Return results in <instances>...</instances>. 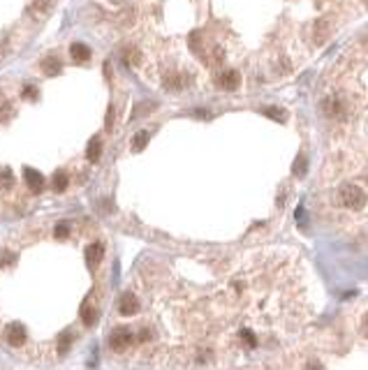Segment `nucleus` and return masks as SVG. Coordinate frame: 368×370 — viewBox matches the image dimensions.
<instances>
[{
	"label": "nucleus",
	"mask_w": 368,
	"mask_h": 370,
	"mask_svg": "<svg viewBox=\"0 0 368 370\" xmlns=\"http://www.w3.org/2000/svg\"><path fill=\"white\" fill-rule=\"evenodd\" d=\"M338 199L345 208H352V211H359V208L366 206V192L357 185H343Z\"/></svg>",
	"instance_id": "1"
},
{
	"label": "nucleus",
	"mask_w": 368,
	"mask_h": 370,
	"mask_svg": "<svg viewBox=\"0 0 368 370\" xmlns=\"http://www.w3.org/2000/svg\"><path fill=\"white\" fill-rule=\"evenodd\" d=\"M238 83H241V74H238L236 69H223V72L218 74V86L223 88V90H236Z\"/></svg>",
	"instance_id": "2"
},
{
	"label": "nucleus",
	"mask_w": 368,
	"mask_h": 370,
	"mask_svg": "<svg viewBox=\"0 0 368 370\" xmlns=\"http://www.w3.org/2000/svg\"><path fill=\"white\" fill-rule=\"evenodd\" d=\"M118 310H121L123 317H132V314L139 312V301L132 294H123L121 301H118Z\"/></svg>",
	"instance_id": "3"
},
{
	"label": "nucleus",
	"mask_w": 368,
	"mask_h": 370,
	"mask_svg": "<svg viewBox=\"0 0 368 370\" xmlns=\"http://www.w3.org/2000/svg\"><path fill=\"white\" fill-rule=\"evenodd\" d=\"M7 342L10 345H14V347H21L26 342V328H24V324H19V322H14V324H10L7 326Z\"/></svg>",
	"instance_id": "4"
},
{
	"label": "nucleus",
	"mask_w": 368,
	"mask_h": 370,
	"mask_svg": "<svg viewBox=\"0 0 368 370\" xmlns=\"http://www.w3.org/2000/svg\"><path fill=\"white\" fill-rule=\"evenodd\" d=\"M130 340H132V336H130L127 328H116V331L112 333V338H109V345H112L116 351H121L130 345Z\"/></svg>",
	"instance_id": "5"
},
{
	"label": "nucleus",
	"mask_w": 368,
	"mask_h": 370,
	"mask_svg": "<svg viewBox=\"0 0 368 370\" xmlns=\"http://www.w3.org/2000/svg\"><path fill=\"white\" fill-rule=\"evenodd\" d=\"M24 178H26V183H28V188L33 190V192H40V190L44 188V176L40 174L38 169L26 166V169H24Z\"/></svg>",
	"instance_id": "6"
},
{
	"label": "nucleus",
	"mask_w": 368,
	"mask_h": 370,
	"mask_svg": "<svg viewBox=\"0 0 368 370\" xmlns=\"http://www.w3.org/2000/svg\"><path fill=\"white\" fill-rule=\"evenodd\" d=\"M104 254V245L102 243H90L88 248H86V262H88L90 268H95L100 264V259H102Z\"/></svg>",
	"instance_id": "7"
},
{
	"label": "nucleus",
	"mask_w": 368,
	"mask_h": 370,
	"mask_svg": "<svg viewBox=\"0 0 368 370\" xmlns=\"http://www.w3.org/2000/svg\"><path fill=\"white\" fill-rule=\"evenodd\" d=\"M70 55H72L75 63H84V60L90 58V49L86 44H79V42H77V44L70 46Z\"/></svg>",
	"instance_id": "8"
},
{
	"label": "nucleus",
	"mask_w": 368,
	"mask_h": 370,
	"mask_svg": "<svg viewBox=\"0 0 368 370\" xmlns=\"http://www.w3.org/2000/svg\"><path fill=\"white\" fill-rule=\"evenodd\" d=\"M329 30H331V23L329 21H317L315 23V35H312L315 44H324V40L329 37Z\"/></svg>",
	"instance_id": "9"
},
{
	"label": "nucleus",
	"mask_w": 368,
	"mask_h": 370,
	"mask_svg": "<svg viewBox=\"0 0 368 370\" xmlns=\"http://www.w3.org/2000/svg\"><path fill=\"white\" fill-rule=\"evenodd\" d=\"M100 153H102V143H100V137H93L88 143V148H86V157H88L90 162H98L100 160Z\"/></svg>",
	"instance_id": "10"
},
{
	"label": "nucleus",
	"mask_w": 368,
	"mask_h": 370,
	"mask_svg": "<svg viewBox=\"0 0 368 370\" xmlns=\"http://www.w3.org/2000/svg\"><path fill=\"white\" fill-rule=\"evenodd\" d=\"M51 185H53V190H56V192H63V190L67 188V174H65V171H56V174H53V178H51Z\"/></svg>",
	"instance_id": "11"
},
{
	"label": "nucleus",
	"mask_w": 368,
	"mask_h": 370,
	"mask_svg": "<svg viewBox=\"0 0 368 370\" xmlns=\"http://www.w3.org/2000/svg\"><path fill=\"white\" fill-rule=\"evenodd\" d=\"M14 183V174H12L10 166H0V188L5 190Z\"/></svg>",
	"instance_id": "12"
},
{
	"label": "nucleus",
	"mask_w": 368,
	"mask_h": 370,
	"mask_svg": "<svg viewBox=\"0 0 368 370\" xmlns=\"http://www.w3.org/2000/svg\"><path fill=\"white\" fill-rule=\"evenodd\" d=\"M81 319H84L86 326H93L95 324V310L90 303H84V308H81Z\"/></svg>",
	"instance_id": "13"
},
{
	"label": "nucleus",
	"mask_w": 368,
	"mask_h": 370,
	"mask_svg": "<svg viewBox=\"0 0 368 370\" xmlns=\"http://www.w3.org/2000/svg\"><path fill=\"white\" fill-rule=\"evenodd\" d=\"M324 114H329V116H340V102H338V100H326V102H324Z\"/></svg>",
	"instance_id": "14"
},
{
	"label": "nucleus",
	"mask_w": 368,
	"mask_h": 370,
	"mask_svg": "<svg viewBox=\"0 0 368 370\" xmlns=\"http://www.w3.org/2000/svg\"><path fill=\"white\" fill-rule=\"evenodd\" d=\"M44 72H47V74H58V72H61V63H58L56 58L44 60Z\"/></svg>",
	"instance_id": "15"
},
{
	"label": "nucleus",
	"mask_w": 368,
	"mask_h": 370,
	"mask_svg": "<svg viewBox=\"0 0 368 370\" xmlns=\"http://www.w3.org/2000/svg\"><path fill=\"white\" fill-rule=\"evenodd\" d=\"M292 171H294L297 176H303V174H306V155H299V157H297V162H294Z\"/></svg>",
	"instance_id": "16"
},
{
	"label": "nucleus",
	"mask_w": 368,
	"mask_h": 370,
	"mask_svg": "<svg viewBox=\"0 0 368 370\" xmlns=\"http://www.w3.org/2000/svg\"><path fill=\"white\" fill-rule=\"evenodd\" d=\"M146 141H149V132H137V137H135V151H141V148L146 146Z\"/></svg>",
	"instance_id": "17"
},
{
	"label": "nucleus",
	"mask_w": 368,
	"mask_h": 370,
	"mask_svg": "<svg viewBox=\"0 0 368 370\" xmlns=\"http://www.w3.org/2000/svg\"><path fill=\"white\" fill-rule=\"evenodd\" d=\"M51 5L53 0H33V9H38V12H47Z\"/></svg>",
	"instance_id": "18"
},
{
	"label": "nucleus",
	"mask_w": 368,
	"mask_h": 370,
	"mask_svg": "<svg viewBox=\"0 0 368 370\" xmlns=\"http://www.w3.org/2000/svg\"><path fill=\"white\" fill-rule=\"evenodd\" d=\"M40 97V92H38V88L35 86H26L24 88V100H38Z\"/></svg>",
	"instance_id": "19"
},
{
	"label": "nucleus",
	"mask_w": 368,
	"mask_h": 370,
	"mask_svg": "<svg viewBox=\"0 0 368 370\" xmlns=\"http://www.w3.org/2000/svg\"><path fill=\"white\" fill-rule=\"evenodd\" d=\"M53 234H56V238H65V236L70 234V227H67L65 222H61V225H56V231H53Z\"/></svg>",
	"instance_id": "20"
},
{
	"label": "nucleus",
	"mask_w": 368,
	"mask_h": 370,
	"mask_svg": "<svg viewBox=\"0 0 368 370\" xmlns=\"http://www.w3.org/2000/svg\"><path fill=\"white\" fill-rule=\"evenodd\" d=\"M264 114L271 116V118H275V120H285V118H287V116H285V111H280V109H266Z\"/></svg>",
	"instance_id": "21"
},
{
	"label": "nucleus",
	"mask_w": 368,
	"mask_h": 370,
	"mask_svg": "<svg viewBox=\"0 0 368 370\" xmlns=\"http://www.w3.org/2000/svg\"><path fill=\"white\" fill-rule=\"evenodd\" d=\"M67 347H70V336L65 333V336L61 338V345H58V351H61V354H65V349H67Z\"/></svg>",
	"instance_id": "22"
},
{
	"label": "nucleus",
	"mask_w": 368,
	"mask_h": 370,
	"mask_svg": "<svg viewBox=\"0 0 368 370\" xmlns=\"http://www.w3.org/2000/svg\"><path fill=\"white\" fill-rule=\"evenodd\" d=\"M10 259H14V257H10V252H3V257H0V266L10 264Z\"/></svg>",
	"instance_id": "23"
},
{
	"label": "nucleus",
	"mask_w": 368,
	"mask_h": 370,
	"mask_svg": "<svg viewBox=\"0 0 368 370\" xmlns=\"http://www.w3.org/2000/svg\"><path fill=\"white\" fill-rule=\"evenodd\" d=\"M112 120H114V106H109V114H107V130H112Z\"/></svg>",
	"instance_id": "24"
},
{
	"label": "nucleus",
	"mask_w": 368,
	"mask_h": 370,
	"mask_svg": "<svg viewBox=\"0 0 368 370\" xmlns=\"http://www.w3.org/2000/svg\"><path fill=\"white\" fill-rule=\"evenodd\" d=\"M10 109H12V106H10V104H5V109L0 111V120H5V118H7V114H10Z\"/></svg>",
	"instance_id": "25"
},
{
	"label": "nucleus",
	"mask_w": 368,
	"mask_h": 370,
	"mask_svg": "<svg viewBox=\"0 0 368 370\" xmlns=\"http://www.w3.org/2000/svg\"><path fill=\"white\" fill-rule=\"evenodd\" d=\"M363 331L368 333V314H366V319H363Z\"/></svg>",
	"instance_id": "26"
},
{
	"label": "nucleus",
	"mask_w": 368,
	"mask_h": 370,
	"mask_svg": "<svg viewBox=\"0 0 368 370\" xmlns=\"http://www.w3.org/2000/svg\"><path fill=\"white\" fill-rule=\"evenodd\" d=\"M306 370H320V365H308Z\"/></svg>",
	"instance_id": "27"
}]
</instances>
